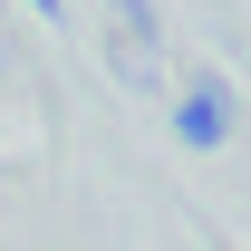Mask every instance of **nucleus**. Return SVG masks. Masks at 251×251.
Segmentation results:
<instances>
[{
    "label": "nucleus",
    "instance_id": "obj_1",
    "mask_svg": "<svg viewBox=\"0 0 251 251\" xmlns=\"http://www.w3.org/2000/svg\"><path fill=\"white\" fill-rule=\"evenodd\" d=\"M106 29H116V58H126V77H135V87H155V39H145V0H116V10H106Z\"/></svg>",
    "mask_w": 251,
    "mask_h": 251
}]
</instances>
